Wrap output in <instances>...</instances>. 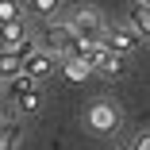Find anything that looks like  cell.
Segmentation results:
<instances>
[{"mask_svg":"<svg viewBox=\"0 0 150 150\" xmlns=\"http://www.w3.org/2000/svg\"><path fill=\"white\" fill-rule=\"evenodd\" d=\"M58 4H62V0H31V12L50 16V12H58Z\"/></svg>","mask_w":150,"mask_h":150,"instance_id":"4fadbf2b","label":"cell"},{"mask_svg":"<svg viewBox=\"0 0 150 150\" xmlns=\"http://www.w3.org/2000/svg\"><path fill=\"white\" fill-rule=\"evenodd\" d=\"M39 46H46V50H54V54L66 58L69 46H73V27H69V19H66V23H46V31H42Z\"/></svg>","mask_w":150,"mask_h":150,"instance_id":"277c9868","label":"cell"},{"mask_svg":"<svg viewBox=\"0 0 150 150\" xmlns=\"http://www.w3.org/2000/svg\"><path fill=\"white\" fill-rule=\"evenodd\" d=\"M62 73H66L69 81H85L88 73H93V66H88L85 58H77V54H66V58H62Z\"/></svg>","mask_w":150,"mask_h":150,"instance_id":"9c48e42d","label":"cell"},{"mask_svg":"<svg viewBox=\"0 0 150 150\" xmlns=\"http://www.w3.org/2000/svg\"><path fill=\"white\" fill-rule=\"evenodd\" d=\"M85 119H88V131H96V135H115L119 123H123V119H119V108L112 100H96L85 112Z\"/></svg>","mask_w":150,"mask_h":150,"instance_id":"6da1fadb","label":"cell"},{"mask_svg":"<svg viewBox=\"0 0 150 150\" xmlns=\"http://www.w3.org/2000/svg\"><path fill=\"white\" fill-rule=\"evenodd\" d=\"M104 39H108V46L119 50V54H131V50L139 46V31H135L131 23H115V27H108Z\"/></svg>","mask_w":150,"mask_h":150,"instance_id":"5b68a950","label":"cell"},{"mask_svg":"<svg viewBox=\"0 0 150 150\" xmlns=\"http://www.w3.org/2000/svg\"><path fill=\"white\" fill-rule=\"evenodd\" d=\"M58 66H62V54H54V50H46V46H35L31 54L23 58V73H27V77H35V81L50 77Z\"/></svg>","mask_w":150,"mask_h":150,"instance_id":"7a4b0ae2","label":"cell"},{"mask_svg":"<svg viewBox=\"0 0 150 150\" xmlns=\"http://www.w3.org/2000/svg\"><path fill=\"white\" fill-rule=\"evenodd\" d=\"M127 23L139 31V39H150V4L135 0V4H131V12H127Z\"/></svg>","mask_w":150,"mask_h":150,"instance_id":"ba28073f","label":"cell"},{"mask_svg":"<svg viewBox=\"0 0 150 150\" xmlns=\"http://www.w3.org/2000/svg\"><path fill=\"white\" fill-rule=\"evenodd\" d=\"M0 123H4V115H0Z\"/></svg>","mask_w":150,"mask_h":150,"instance_id":"9a60e30c","label":"cell"},{"mask_svg":"<svg viewBox=\"0 0 150 150\" xmlns=\"http://www.w3.org/2000/svg\"><path fill=\"white\" fill-rule=\"evenodd\" d=\"M142 4H150V0H142Z\"/></svg>","mask_w":150,"mask_h":150,"instance_id":"2e32d148","label":"cell"},{"mask_svg":"<svg viewBox=\"0 0 150 150\" xmlns=\"http://www.w3.org/2000/svg\"><path fill=\"white\" fill-rule=\"evenodd\" d=\"M69 27H73L77 39H104V31H108V23L100 19L96 8H77L69 16Z\"/></svg>","mask_w":150,"mask_h":150,"instance_id":"3957f363","label":"cell"},{"mask_svg":"<svg viewBox=\"0 0 150 150\" xmlns=\"http://www.w3.org/2000/svg\"><path fill=\"white\" fill-rule=\"evenodd\" d=\"M23 139V127L19 123H0V150H16Z\"/></svg>","mask_w":150,"mask_h":150,"instance_id":"30bf717a","label":"cell"},{"mask_svg":"<svg viewBox=\"0 0 150 150\" xmlns=\"http://www.w3.org/2000/svg\"><path fill=\"white\" fill-rule=\"evenodd\" d=\"M12 19H23V4L19 0H0V23H12Z\"/></svg>","mask_w":150,"mask_h":150,"instance_id":"7c38bea8","label":"cell"},{"mask_svg":"<svg viewBox=\"0 0 150 150\" xmlns=\"http://www.w3.org/2000/svg\"><path fill=\"white\" fill-rule=\"evenodd\" d=\"M131 150H150V131H146V135H139V139H135V146H131Z\"/></svg>","mask_w":150,"mask_h":150,"instance_id":"5bb4252c","label":"cell"},{"mask_svg":"<svg viewBox=\"0 0 150 150\" xmlns=\"http://www.w3.org/2000/svg\"><path fill=\"white\" fill-rule=\"evenodd\" d=\"M12 100H16V112L19 115H35L42 108V93L35 88V81L31 85H12Z\"/></svg>","mask_w":150,"mask_h":150,"instance_id":"8992f818","label":"cell"},{"mask_svg":"<svg viewBox=\"0 0 150 150\" xmlns=\"http://www.w3.org/2000/svg\"><path fill=\"white\" fill-rule=\"evenodd\" d=\"M96 73H104V77H123V69H127V54H119V50H104L100 58H96V66H93Z\"/></svg>","mask_w":150,"mask_h":150,"instance_id":"52a82bcc","label":"cell"},{"mask_svg":"<svg viewBox=\"0 0 150 150\" xmlns=\"http://www.w3.org/2000/svg\"><path fill=\"white\" fill-rule=\"evenodd\" d=\"M0 39H4V46H8V42H19V39H27V27H23V19L0 23Z\"/></svg>","mask_w":150,"mask_h":150,"instance_id":"8fae6325","label":"cell"}]
</instances>
